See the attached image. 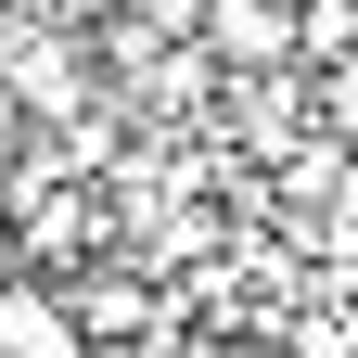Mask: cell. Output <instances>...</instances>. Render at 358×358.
<instances>
[{"instance_id": "obj_2", "label": "cell", "mask_w": 358, "mask_h": 358, "mask_svg": "<svg viewBox=\"0 0 358 358\" xmlns=\"http://www.w3.org/2000/svg\"><path fill=\"white\" fill-rule=\"evenodd\" d=\"M205 358H294L282 333H205Z\"/></svg>"}, {"instance_id": "obj_3", "label": "cell", "mask_w": 358, "mask_h": 358, "mask_svg": "<svg viewBox=\"0 0 358 358\" xmlns=\"http://www.w3.org/2000/svg\"><path fill=\"white\" fill-rule=\"evenodd\" d=\"M0 243H13V179H0Z\"/></svg>"}, {"instance_id": "obj_1", "label": "cell", "mask_w": 358, "mask_h": 358, "mask_svg": "<svg viewBox=\"0 0 358 358\" xmlns=\"http://www.w3.org/2000/svg\"><path fill=\"white\" fill-rule=\"evenodd\" d=\"M0 358H103L64 294V268H13V294H0Z\"/></svg>"}, {"instance_id": "obj_4", "label": "cell", "mask_w": 358, "mask_h": 358, "mask_svg": "<svg viewBox=\"0 0 358 358\" xmlns=\"http://www.w3.org/2000/svg\"><path fill=\"white\" fill-rule=\"evenodd\" d=\"M13 268H26V256H13V243H0V294H13Z\"/></svg>"}]
</instances>
